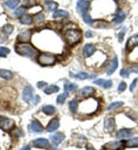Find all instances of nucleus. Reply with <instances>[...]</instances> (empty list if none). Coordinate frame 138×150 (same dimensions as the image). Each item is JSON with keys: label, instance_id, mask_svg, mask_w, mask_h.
<instances>
[{"label": "nucleus", "instance_id": "obj_27", "mask_svg": "<svg viewBox=\"0 0 138 150\" xmlns=\"http://www.w3.org/2000/svg\"><path fill=\"white\" fill-rule=\"evenodd\" d=\"M77 88H78V86H77L76 84H73V83L66 84L64 86V90L67 92L76 90L77 89Z\"/></svg>", "mask_w": 138, "mask_h": 150}, {"label": "nucleus", "instance_id": "obj_13", "mask_svg": "<svg viewBox=\"0 0 138 150\" xmlns=\"http://www.w3.org/2000/svg\"><path fill=\"white\" fill-rule=\"evenodd\" d=\"M94 92H95V89L93 88L87 86V87H84L80 90L79 94L83 97H88L90 95L93 94Z\"/></svg>", "mask_w": 138, "mask_h": 150}, {"label": "nucleus", "instance_id": "obj_6", "mask_svg": "<svg viewBox=\"0 0 138 150\" xmlns=\"http://www.w3.org/2000/svg\"><path fill=\"white\" fill-rule=\"evenodd\" d=\"M96 48L95 46L92 44H85L83 50V54L85 58H88L91 56L94 52H95Z\"/></svg>", "mask_w": 138, "mask_h": 150}, {"label": "nucleus", "instance_id": "obj_5", "mask_svg": "<svg viewBox=\"0 0 138 150\" xmlns=\"http://www.w3.org/2000/svg\"><path fill=\"white\" fill-rule=\"evenodd\" d=\"M33 88L31 86H26L24 88L22 93V98L26 103H29L33 98Z\"/></svg>", "mask_w": 138, "mask_h": 150}, {"label": "nucleus", "instance_id": "obj_42", "mask_svg": "<svg viewBox=\"0 0 138 150\" xmlns=\"http://www.w3.org/2000/svg\"><path fill=\"white\" fill-rule=\"evenodd\" d=\"M35 19L36 22H41V21L43 20V19H44V16L43 14H39V15H37V16H35Z\"/></svg>", "mask_w": 138, "mask_h": 150}, {"label": "nucleus", "instance_id": "obj_4", "mask_svg": "<svg viewBox=\"0 0 138 150\" xmlns=\"http://www.w3.org/2000/svg\"><path fill=\"white\" fill-rule=\"evenodd\" d=\"M14 122L10 118L0 116V126L4 130H10L14 127Z\"/></svg>", "mask_w": 138, "mask_h": 150}, {"label": "nucleus", "instance_id": "obj_31", "mask_svg": "<svg viewBox=\"0 0 138 150\" xmlns=\"http://www.w3.org/2000/svg\"><path fill=\"white\" fill-rule=\"evenodd\" d=\"M126 146L129 147H138V137H135L127 141L126 142Z\"/></svg>", "mask_w": 138, "mask_h": 150}, {"label": "nucleus", "instance_id": "obj_12", "mask_svg": "<svg viewBox=\"0 0 138 150\" xmlns=\"http://www.w3.org/2000/svg\"><path fill=\"white\" fill-rule=\"evenodd\" d=\"M31 37V31H26L20 33L18 36V41L21 42V43H26L30 41Z\"/></svg>", "mask_w": 138, "mask_h": 150}, {"label": "nucleus", "instance_id": "obj_8", "mask_svg": "<svg viewBox=\"0 0 138 150\" xmlns=\"http://www.w3.org/2000/svg\"><path fill=\"white\" fill-rule=\"evenodd\" d=\"M60 126V121L59 119L57 118H54L52 119L51 121L49 122V123L47 124V127H46V130H47V132H52L55 131L59 128Z\"/></svg>", "mask_w": 138, "mask_h": 150}, {"label": "nucleus", "instance_id": "obj_7", "mask_svg": "<svg viewBox=\"0 0 138 150\" xmlns=\"http://www.w3.org/2000/svg\"><path fill=\"white\" fill-rule=\"evenodd\" d=\"M65 136L61 132H58L50 137V140L55 145H58L64 141Z\"/></svg>", "mask_w": 138, "mask_h": 150}, {"label": "nucleus", "instance_id": "obj_16", "mask_svg": "<svg viewBox=\"0 0 138 150\" xmlns=\"http://www.w3.org/2000/svg\"><path fill=\"white\" fill-rule=\"evenodd\" d=\"M136 46H138V35H134L129 38L127 42V48L128 50H131Z\"/></svg>", "mask_w": 138, "mask_h": 150}, {"label": "nucleus", "instance_id": "obj_43", "mask_svg": "<svg viewBox=\"0 0 138 150\" xmlns=\"http://www.w3.org/2000/svg\"><path fill=\"white\" fill-rule=\"evenodd\" d=\"M46 85H47V84L46 83V82H43V81L42 82H39L37 84V87H38L39 88H41L44 87V86H45Z\"/></svg>", "mask_w": 138, "mask_h": 150}, {"label": "nucleus", "instance_id": "obj_24", "mask_svg": "<svg viewBox=\"0 0 138 150\" xmlns=\"http://www.w3.org/2000/svg\"><path fill=\"white\" fill-rule=\"evenodd\" d=\"M59 87L56 85H50L45 88L44 92L46 94H51L52 93H56L59 91Z\"/></svg>", "mask_w": 138, "mask_h": 150}, {"label": "nucleus", "instance_id": "obj_3", "mask_svg": "<svg viewBox=\"0 0 138 150\" xmlns=\"http://www.w3.org/2000/svg\"><path fill=\"white\" fill-rule=\"evenodd\" d=\"M56 58L55 56L49 54H40L37 57V61L41 65H52L55 63Z\"/></svg>", "mask_w": 138, "mask_h": 150}, {"label": "nucleus", "instance_id": "obj_22", "mask_svg": "<svg viewBox=\"0 0 138 150\" xmlns=\"http://www.w3.org/2000/svg\"><path fill=\"white\" fill-rule=\"evenodd\" d=\"M69 16V13L66 11V10H58L54 12L53 14V17L54 18H60V17H64V18H67Z\"/></svg>", "mask_w": 138, "mask_h": 150}, {"label": "nucleus", "instance_id": "obj_46", "mask_svg": "<svg viewBox=\"0 0 138 150\" xmlns=\"http://www.w3.org/2000/svg\"><path fill=\"white\" fill-rule=\"evenodd\" d=\"M85 36L87 37H91L92 36V33L90 31H87L86 33H85Z\"/></svg>", "mask_w": 138, "mask_h": 150}, {"label": "nucleus", "instance_id": "obj_23", "mask_svg": "<svg viewBox=\"0 0 138 150\" xmlns=\"http://www.w3.org/2000/svg\"><path fill=\"white\" fill-rule=\"evenodd\" d=\"M115 128V120L113 118H110L106 122V128L108 131H112Z\"/></svg>", "mask_w": 138, "mask_h": 150}, {"label": "nucleus", "instance_id": "obj_48", "mask_svg": "<svg viewBox=\"0 0 138 150\" xmlns=\"http://www.w3.org/2000/svg\"><path fill=\"white\" fill-rule=\"evenodd\" d=\"M87 150H95V149H94L93 147H87Z\"/></svg>", "mask_w": 138, "mask_h": 150}, {"label": "nucleus", "instance_id": "obj_30", "mask_svg": "<svg viewBox=\"0 0 138 150\" xmlns=\"http://www.w3.org/2000/svg\"><path fill=\"white\" fill-rule=\"evenodd\" d=\"M68 96V93L67 92H64V93L62 94H60V95H58V97H57V99H56V102H57L58 104H62L66 99H67V97Z\"/></svg>", "mask_w": 138, "mask_h": 150}, {"label": "nucleus", "instance_id": "obj_38", "mask_svg": "<svg viewBox=\"0 0 138 150\" xmlns=\"http://www.w3.org/2000/svg\"><path fill=\"white\" fill-rule=\"evenodd\" d=\"M129 73H130V72H129V69L127 70V69H121L120 71V75H121V77H125V78H128L129 76Z\"/></svg>", "mask_w": 138, "mask_h": 150}, {"label": "nucleus", "instance_id": "obj_47", "mask_svg": "<svg viewBox=\"0 0 138 150\" xmlns=\"http://www.w3.org/2000/svg\"><path fill=\"white\" fill-rule=\"evenodd\" d=\"M30 149H31L30 147L28 146V145H26V146H24V147H22L20 150H30Z\"/></svg>", "mask_w": 138, "mask_h": 150}, {"label": "nucleus", "instance_id": "obj_11", "mask_svg": "<svg viewBox=\"0 0 138 150\" xmlns=\"http://www.w3.org/2000/svg\"><path fill=\"white\" fill-rule=\"evenodd\" d=\"M133 135V131L131 129H121L116 132V137L118 139L129 138Z\"/></svg>", "mask_w": 138, "mask_h": 150}, {"label": "nucleus", "instance_id": "obj_2", "mask_svg": "<svg viewBox=\"0 0 138 150\" xmlns=\"http://www.w3.org/2000/svg\"><path fill=\"white\" fill-rule=\"evenodd\" d=\"M64 37L69 44H75L80 41L81 38V33L77 29H70L68 30L64 34Z\"/></svg>", "mask_w": 138, "mask_h": 150}, {"label": "nucleus", "instance_id": "obj_21", "mask_svg": "<svg viewBox=\"0 0 138 150\" xmlns=\"http://www.w3.org/2000/svg\"><path fill=\"white\" fill-rule=\"evenodd\" d=\"M42 111L45 114H46V115H53V114L56 112V108L54 106H52V105H45V106L43 107Z\"/></svg>", "mask_w": 138, "mask_h": 150}, {"label": "nucleus", "instance_id": "obj_17", "mask_svg": "<svg viewBox=\"0 0 138 150\" xmlns=\"http://www.w3.org/2000/svg\"><path fill=\"white\" fill-rule=\"evenodd\" d=\"M123 144L122 141H112L106 145V147L110 150H116L120 148Z\"/></svg>", "mask_w": 138, "mask_h": 150}, {"label": "nucleus", "instance_id": "obj_49", "mask_svg": "<svg viewBox=\"0 0 138 150\" xmlns=\"http://www.w3.org/2000/svg\"><path fill=\"white\" fill-rule=\"evenodd\" d=\"M114 1H123V0H114Z\"/></svg>", "mask_w": 138, "mask_h": 150}, {"label": "nucleus", "instance_id": "obj_14", "mask_svg": "<svg viewBox=\"0 0 138 150\" xmlns=\"http://www.w3.org/2000/svg\"><path fill=\"white\" fill-rule=\"evenodd\" d=\"M31 129L33 132H41L43 130V128L41 124L39 122L38 120H33V121L31 122Z\"/></svg>", "mask_w": 138, "mask_h": 150}, {"label": "nucleus", "instance_id": "obj_34", "mask_svg": "<svg viewBox=\"0 0 138 150\" xmlns=\"http://www.w3.org/2000/svg\"><path fill=\"white\" fill-rule=\"evenodd\" d=\"M2 30H3V32L4 33H6V34H8V35H10V34H11V33H12V31H13L14 27H13V26H12L11 25L7 24L3 27V29H2Z\"/></svg>", "mask_w": 138, "mask_h": 150}, {"label": "nucleus", "instance_id": "obj_40", "mask_svg": "<svg viewBox=\"0 0 138 150\" xmlns=\"http://www.w3.org/2000/svg\"><path fill=\"white\" fill-rule=\"evenodd\" d=\"M125 29H124V30H123L121 31L120 33H118V42L121 43L123 41V39H124V36H125Z\"/></svg>", "mask_w": 138, "mask_h": 150}, {"label": "nucleus", "instance_id": "obj_45", "mask_svg": "<svg viewBox=\"0 0 138 150\" xmlns=\"http://www.w3.org/2000/svg\"><path fill=\"white\" fill-rule=\"evenodd\" d=\"M39 101H40V97L38 95H37L34 98V99H33V103H34L35 105H37L39 103Z\"/></svg>", "mask_w": 138, "mask_h": 150}, {"label": "nucleus", "instance_id": "obj_39", "mask_svg": "<svg viewBox=\"0 0 138 150\" xmlns=\"http://www.w3.org/2000/svg\"><path fill=\"white\" fill-rule=\"evenodd\" d=\"M127 88V84L124 82H121L118 87V90L120 92H123Z\"/></svg>", "mask_w": 138, "mask_h": 150}, {"label": "nucleus", "instance_id": "obj_15", "mask_svg": "<svg viewBox=\"0 0 138 150\" xmlns=\"http://www.w3.org/2000/svg\"><path fill=\"white\" fill-rule=\"evenodd\" d=\"M89 7V2L84 0H79L77 4V8L79 11L83 12L85 10H87Z\"/></svg>", "mask_w": 138, "mask_h": 150}, {"label": "nucleus", "instance_id": "obj_37", "mask_svg": "<svg viewBox=\"0 0 138 150\" xmlns=\"http://www.w3.org/2000/svg\"><path fill=\"white\" fill-rule=\"evenodd\" d=\"M25 10L24 8H18L16 9L15 11L14 12V14L15 15L16 17H19V16H22L23 14L25 13Z\"/></svg>", "mask_w": 138, "mask_h": 150}, {"label": "nucleus", "instance_id": "obj_9", "mask_svg": "<svg viewBox=\"0 0 138 150\" xmlns=\"http://www.w3.org/2000/svg\"><path fill=\"white\" fill-rule=\"evenodd\" d=\"M33 146L39 148H45L49 145V143L47 139L45 138H39L35 139L33 142Z\"/></svg>", "mask_w": 138, "mask_h": 150}, {"label": "nucleus", "instance_id": "obj_44", "mask_svg": "<svg viewBox=\"0 0 138 150\" xmlns=\"http://www.w3.org/2000/svg\"><path fill=\"white\" fill-rule=\"evenodd\" d=\"M129 72H134V73H138V65L137 66H135L131 67V69H129Z\"/></svg>", "mask_w": 138, "mask_h": 150}, {"label": "nucleus", "instance_id": "obj_10", "mask_svg": "<svg viewBox=\"0 0 138 150\" xmlns=\"http://www.w3.org/2000/svg\"><path fill=\"white\" fill-rule=\"evenodd\" d=\"M93 84L100 86L104 88H110L112 86V82L111 80H106L104 79H98L93 81Z\"/></svg>", "mask_w": 138, "mask_h": 150}, {"label": "nucleus", "instance_id": "obj_1", "mask_svg": "<svg viewBox=\"0 0 138 150\" xmlns=\"http://www.w3.org/2000/svg\"><path fill=\"white\" fill-rule=\"evenodd\" d=\"M15 50L18 54L26 57H31V58L34 56L37 52V50L30 44L24 43L18 44L16 46Z\"/></svg>", "mask_w": 138, "mask_h": 150}, {"label": "nucleus", "instance_id": "obj_25", "mask_svg": "<svg viewBox=\"0 0 138 150\" xmlns=\"http://www.w3.org/2000/svg\"><path fill=\"white\" fill-rule=\"evenodd\" d=\"M82 14H83V20L85 21V23H87V24H88V25H91L92 23H93V20H92V18H91L90 15L89 14L87 10H85V11L82 12Z\"/></svg>", "mask_w": 138, "mask_h": 150}, {"label": "nucleus", "instance_id": "obj_29", "mask_svg": "<svg viewBox=\"0 0 138 150\" xmlns=\"http://www.w3.org/2000/svg\"><path fill=\"white\" fill-rule=\"evenodd\" d=\"M19 3L20 0H8V1L5 2V4L8 8H11V9H14V8H15L18 6V4Z\"/></svg>", "mask_w": 138, "mask_h": 150}, {"label": "nucleus", "instance_id": "obj_28", "mask_svg": "<svg viewBox=\"0 0 138 150\" xmlns=\"http://www.w3.org/2000/svg\"><path fill=\"white\" fill-rule=\"evenodd\" d=\"M69 108H70V110L72 113H75L77 112V109H78V102L77 100L74 99L69 103Z\"/></svg>", "mask_w": 138, "mask_h": 150}, {"label": "nucleus", "instance_id": "obj_35", "mask_svg": "<svg viewBox=\"0 0 138 150\" xmlns=\"http://www.w3.org/2000/svg\"><path fill=\"white\" fill-rule=\"evenodd\" d=\"M73 77L78 78V79H79V80H85V79H87V78L89 77V75H88V73L86 72L81 71V72H79L78 73H77V74L74 75Z\"/></svg>", "mask_w": 138, "mask_h": 150}, {"label": "nucleus", "instance_id": "obj_36", "mask_svg": "<svg viewBox=\"0 0 138 150\" xmlns=\"http://www.w3.org/2000/svg\"><path fill=\"white\" fill-rule=\"evenodd\" d=\"M10 52L9 48L0 46V56L6 57Z\"/></svg>", "mask_w": 138, "mask_h": 150}, {"label": "nucleus", "instance_id": "obj_32", "mask_svg": "<svg viewBox=\"0 0 138 150\" xmlns=\"http://www.w3.org/2000/svg\"><path fill=\"white\" fill-rule=\"evenodd\" d=\"M123 104H124V103H123V102H122V101H116V102L112 103L108 107L107 110L110 111L112 110V109L118 108V107L123 106Z\"/></svg>", "mask_w": 138, "mask_h": 150}, {"label": "nucleus", "instance_id": "obj_19", "mask_svg": "<svg viewBox=\"0 0 138 150\" xmlns=\"http://www.w3.org/2000/svg\"><path fill=\"white\" fill-rule=\"evenodd\" d=\"M0 77L6 80H10L13 77V73L9 70L0 69Z\"/></svg>", "mask_w": 138, "mask_h": 150}, {"label": "nucleus", "instance_id": "obj_20", "mask_svg": "<svg viewBox=\"0 0 138 150\" xmlns=\"http://www.w3.org/2000/svg\"><path fill=\"white\" fill-rule=\"evenodd\" d=\"M118 59H117V57L116 56L113 59V61H112V63L111 65H110V68L108 69V70L107 71V74L108 75H112V73H113L114 71H116V69H117V67H118Z\"/></svg>", "mask_w": 138, "mask_h": 150}, {"label": "nucleus", "instance_id": "obj_41", "mask_svg": "<svg viewBox=\"0 0 138 150\" xmlns=\"http://www.w3.org/2000/svg\"><path fill=\"white\" fill-rule=\"evenodd\" d=\"M137 82V78H135V80H133V81L132 82V83L131 84L130 87H129V90H130V91L132 92L133 90H134L135 87V86H136Z\"/></svg>", "mask_w": 138, "mask_h": 150}, {"label": "nucleus", "instance_id": "obj_33", "mask_svg": "<svg viewBox=\"0 0 138 150\" xmlns=\"http://www.w3.org/2000/svg\"><path fill=\"white\" fill-rule=\"evenodd\" d=\"M20 22L24 25H30L32 23V18L29 15H24L20 19Z\"/></svg>", "mask_w": 138, "mask_h": 150}, {"label": "nucleus", "instance_id": "obj_26", "mask_svg": "<svg viewBox=\"0 0 138 150\" xmlns=\"http://www.w3.org/2000/svg\"><path fill=\"white\" fill-rule=\"evenodd\" d=\"M45 4L50 11H54L58 8V4L51 0H45Z\"/></svg>", "mask_w": 138, "mask_h": 150}, {"label": "nucleus", "instance_id": "obj_18", "mask_svg": "<svg viewBox=\"0 0 138 150\" xmlns=\"http://www.w3.org/2000/svg\"><path fill=\"white\" fill-rule=\"evenodd\" d=\"M125 17H126V15H125V12L121 11V10H118V12H117L116 17L113 19L112 21L114 23H116V24H120V23H122L125 20Z\"/></svg>", "mask_w": 138, "mask_h": 150}]
</instances>
